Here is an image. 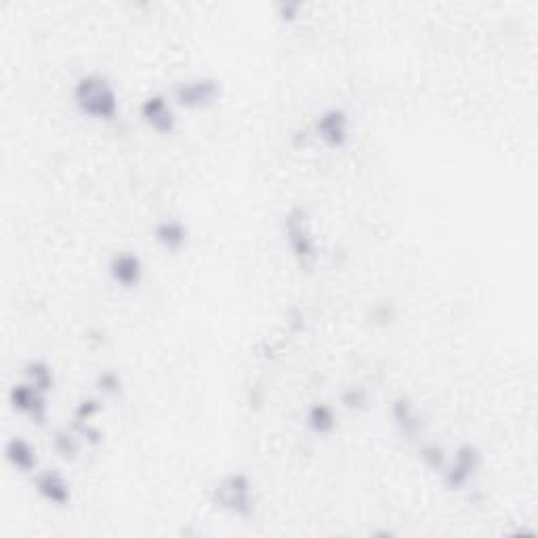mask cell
<instances>
[{"label":"cell","instance_id":"6da1fadb","mask_svg":"<svg viewBox=\"0 0 538 538\" xmlns=\"http://www.w3.org/2000/svg\"><path fill=\"white\" fill-rule=\"evenodd\" d=\"M72 99L76 109L87 119L112 122L120 114L119 91L103 74L80 76L72 88Z\"/></svg>","mask_w":538,"mask_h":538},{"label":"cell","instance_id":"7a4b0ae2","mask_svg":"<svg viewBox=\"0 0 538 538\" xmlns=\"http://www.w3.org/2000/svg\"><path fill=\"white\" fill-rule=\"evenodd\" d=\"M212 505L238 520H248L254 513L253 480L243 471L227 473L211 488Z\"/></svg>","mask_w":538,"mask_h":538},{"label":"cell","instance_id":"3957f363","mask_svg":"<svg viewBox=\"0 0 538 538\" xmlns=\"http://www.w3.org/2000/svg\"><path fill=\"white\" fill-rule=\"evenodd\" d=\"M282 232H285L288 251L296 259V264L301 267H312L318 261V238H316L312 217L305 206H293L286 212L285 221H282Z\"/></svg>","mask_w":538,"mask_h":538},{"label":"cell","instance_id":"277c9868","mask_svg":"<svg viewBox=\"0 0 538 538\" xmlns=\"http://www.w3.org/2000/svg\"><path fill=\"white\" fill-rule=\"evenodd\" d=\"M223 98V82L215 76L179 80L171 88V99L183 109H209Z\"/></svg>","mask_w":538,"mask_h":538},{"label":"cell","instance_id":"5b68a950","mask_svg":"<svg viewBox=\"0 0 538 538\" xmlns=\"http://www.w3.org/2000/svg\"><path fill=\"white\" fill-rule=\"evenodd\" d=\"M481 463H484V457H481L480 448L471 441H465L454 450V457L448 459L444 471H441V481L452 492L465 490L480 473Z\"/></svg>","mask_w":538,"mask_h":538},{"label":"cell","instance_id":"8992f818","mask_svg":"<svg viewBox=\"0 0 538 538\" xmlns=\"http://www.w3.org/2000/svg\"><path fill=\"white\" fill-rule=\"evenodd\" d=\"M314 135L328 150H343L351 137V119L347 109L326 108L314 122Z\"/></svg>","mask_w":538,"mask_h":538},{"label":"cell","instance_id":"52a82bcc","mask_svg":"<svg viewBox=\"0 0 538 538\" xmlns=\"http://www.w3.org/2000/svg\"><path fill=\"white\" fill-rule=\"evenodd\" d=\"M9 404L13 410L36 425H45L49 419V393L27 381L13 385L9 389Z\"/></svg>","mask_w":538,"mask_h":538},{"label":"cell","instance_id":"ba28073f","mask_svg":"<svg viewBox=\"0 0 538 538\" xmlns=\"http://www.w3.org/2000/svg\"><path fill=\"white\" fill-rule=\"evenodd\" d=\"M141 120L158 135H172L177 129V114L171 99L162 93H151L140 106Z\"/></svg>","mask_w":538,"mask_h":538},{"label":"cell","instance_id":"9c48e42d","mask_svg":"<svg viewBox=\"0 0 538 538\" xmlns=\"http://www.w3.org/2000/svg\"><path fill=\"white\" fill-rule=\"evenodd\" d=\"M34 490L53 507H67L72 502V484L59 469H43L34 473Z\"/></svg>","mask_w":538,"mask_h":538},{"label":"cell","instance_id":"30bf717a","mask_svg":"<svg viewBox=\"0 0 538 538\" xmlns=\"http://www.w3.org/2000/svg\"><path fill=\"white\" fill-rule=\"evenodd\" d=\"M108 274L114 285H119L120 288H127L129 291V288H137L141 285L143 275H146V267H143V261L137 253L120 251L109 257Z\"/></svg>","mask_w":538,"mask_h":538},{"label":"cell","instance_id":"8fae6325","mask_svg":"<svg viewBox=\"0 0 538 538\" xmlns=\"http://www.w3.org/2000/svg\"><path fill=\"white\" fill-rule=\"evenodd\" d=\"M391 420L399 431V436L410 441L419 440L420 431H423V417H420L412 398L404 396V393L391 399Z\"/></svg>","mask_w":538,"mask_h":538},{"label":"cell","instance_id":"7c38bea8","mask_svg":"<svg viewBox=\"0 0 538 538\" xmlns=\"http://www.w3.org/2000/svg\"><path fill=\"white\" fill-rule=\"evenodd\" d=\"M151 236H154L156 244L162 246L167 253H179L185 244H188L190 227L185 225L181 219H175V217L160 219L154 225V230H151Z\"/></svg>","mask_w":538,"mask_h":538},{"label":"cell","instance_id":"4fadbf2b","mask_svg":"<svg viewBox=\"0 0 538 538\" xmlns=\"http://www.w3.org/2000/svg\"><path fill=\"white\" fill-rule=\"evenodd\" d=\"M5 459L19 473H36L38 471V450L32 441L22 436H16L6 441Z\"/></svg>","mask_w":538,"mask_h":538},{"label":"cell","instance_id":"5bb4252c","mask_svg":"<svg viewBox=\"0 0 538 538\" xmlns=\"http://www.w3.org/2000/svg\"><path fill=\"white\" fill-rule=\"evenodd\" d=\"M305 425L309 431L316 433V436H330V433L336 429V425H339L335 406H330L326 402L312 404L307 409Z\"/></svg>","mask_w":538,"mask_h":538},{"label":"cell","instance_id":"9a60e30c","mask_svg":"<svg viewBox=\"0 0 538 538\" xmlns=\"http://www.w3.org/2000/svg\"><path fill=\"white\" fill-rule=\"evenodd\" d=\"M53 452L64 460H76L82 450V438L74 429H57L51 438Z\"/></svg>","mask_w":538,"mask_h":538},{"label":"cell","instance_id":"2e32d148","mask_svg":"<svg viewBox=\"0 0 538 538\" xmlns=\"http://www.w3.org/2000/svg\"><path fill=\"white\" fill-rule=\"evenodd\" d=\"M24 375L27 383L36 385L38 389H43L47 393H51L55 388V372L51 368V364H47L45 360L26 362Z\"/></svg>","mask_w":538,"mask_h":538},{"label":"cell","instance_id":"e0dca14e","mask_svg":"<svg viewBox=\"0 0 538 538\" xmlns=\"http://www.w3.org/2000/svg\"><path fill=\"white\" fill-rule=\"evenodd\" d=\"M419 459L427 469H431V471H438V473L444 471V467L448 463L446 450L440 444H436V441H425V444H420Z\"/></svg>","mask_w":538,"mask_h":538},{"label":"cell","instance_id":"ac0fdd59","mask_svg":"<svg viewBox=\"0 0 538 538\" xmlns=\"http://www.w3.org/2000/svg\"><path fill=\"white\" fill-rule=\"evenodd\" d=\"M95 388H98L101 396L114 398L119 396V393H122V377L112 368L101 370L99 375L95 377Z\"/></svg>","mask_w":538,"mask_h":538},{"label":"cell","instance_id":"d6986e66","mask_svg":"<svg viewBox=\"0 0 538 538\" xmlns=\"http://www.w3.org/2000/svg\"><path fill=\"white\" fill-rule=\"evenodd\" d=\"M341 404L347 410H364L368 409V391L360 385H351L341 391Z\"/></svg>","mask_w":538,"mask_h":538},{"label":"cell","instance_id":"ffe728a7","mask_svg":"<svg viewBox=\"0 0 538 538\" xmlns=\"http://www.w3.org/2000/svg\"><path fill=\"white\" fill-rule=\"evenodd\" d=\"M72 429L78 433L85 444H91V446H98L101 444L103 440V433L98 425L93 423V420H74Z\"/></svg>","mask_w":538,"mask_h":538},{"label":"cell","instance_id":"44dd1931","mask_svg":"<svg viewBox=\"0 0 538 538\" xmlns=\"http://www.w3.org/2000/svg\"><path fill=\"white\" fill-rule=\"evenodd\" d=\"M101 412V399L98 398H85L76 404L74 420H93Z\"/></svg>","mask_w":538,"mask_h":538},{"label":"cell","instance_id":"7402d4cb","mask_svg":"<svg viewBox=\"0 0 538 538\" xmlns=\"http://www.w3.org/2000/svg\"><path fill=\"white\" fill-rule=\"evenodd\" d=\"M303 9V5L299 0H280L278 5H275V13H278L280 22L285 24H295L296 19H299V13Z\"/></svg>","mask_w":538,"mask_h":538}]
</instances>
